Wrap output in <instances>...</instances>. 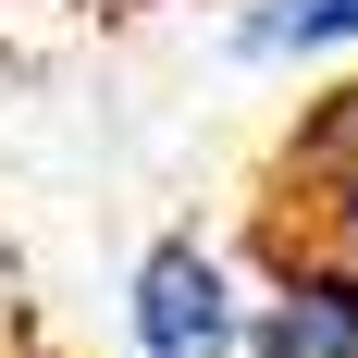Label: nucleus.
Instances as JSON below:
<instances>
[{
  "label": "nucleus",
  "instance_id": "1",
  "mask_svg": "<svg viewBox=\"0 0 358 358\" xmlns=\"http://www.w3.org/2000/svg\"><path fill=\"white\" fill-rule=\"evenodd\" d=\"M124 334H136V358H248L235 259L210 235H148V259L124 272Z\"/></svg>",
  "mask_w": 358,
  "mask_h": 358
},
{
  "label": "nucleus",
  "instance_id": "2",
  "mask_svg": "<svg viewBox=\"0 0 358 358\" xmlns=\"http://www.w3.org/2000/svg\"><path fill=\"white\" fill-rule=\"evenodd\" d=\"M272 185H285V210H296V248H334V235H358V74H334L322 99L285 124V148H272Z\"/></svg>",
  "mask_w": 358,
  "mask_h": 358
},
{
  "label": "nucleus",
  "instance_id": "3",
  "mask_svg": "<svg viewBox=\"0 0 358 358\" xmlns=\"http://www.w3.org/2000/svg\"><path fill=\"white\" fill-rule=\"evenodd\" d=\"M248 358H358V259L285 248L272 285L248 296Z\"/></svg>",
  "mask_w": 358,
  "mask_h": 358
},
{
  "label": "nucleus",
  "instance_id": "4",
  "mask_svg": "<svg viewBox=\"0 0 358 358\" xmlns=\"http://www.w3.org/2000/svg\"><path fill=\"white\" fill-rule=\"evenodd\" d=\"M222 50H235L248 74H285V62H334V50H358V0H248Z\"/></svg>",
  "mask_w": 358,
  "mask_h": 358
},
{
  "label": "nucleus",
  "instance_id": "5",
  "mask_svg": "<svg viewBox=\"0 0 358 358\" xmlns=\"http://www.w3.org/2000/svg\"><path fill=\"white\" fill-rule=\"evenodd\" d=\"M25 334H37V272H25V248L0 235V358L25 346Z\"/></svg>",
  "mask_w": 358,
  "mask_h": 358
}]
</instances>
